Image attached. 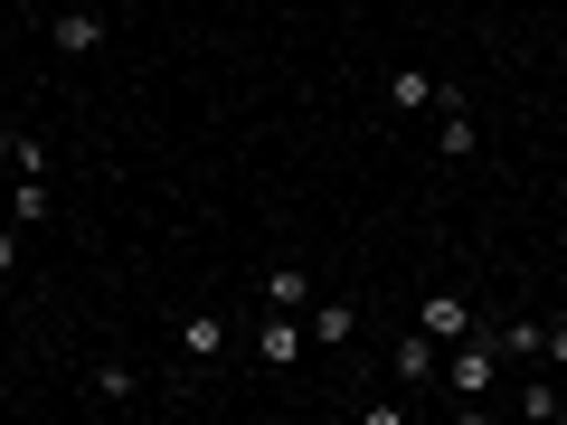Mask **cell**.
Here are the masks:
<instances>
[{
  "label": "cell",
  "instance_id": "1",
  "mask_svg": "<svg viewBox=\"0 0 567 425\" xmlns=\"http://www.w3.org/2000/svg\"><path fill=\"white\" fill-rule=\"evenodd\" d=\"M435 379H445V387H454L464 406H473V397H492V387H502V341H492V331L473 322L464 341L445 350V369H435Z\"/></svg>",
  "mask_w": 567,
  "mask_h": 425
},
{
  "label": "cell",
  "instance_id": "13",
  "mask_svg": "<svg viewBox=\"0 0 567 425\" xmlns=\"http://www.w3.org/2000/svg\"><path fill=\"white\" fill-rule=\"evenodd\" d=\"M10 170H20V180H48V152H39V133H10Z\"/></svg>",
  "mask_w": 567,
  "mask_h": 425
},
{
  "label": "cell",
  "instance_id": "9",
  "mask_svg": "<svg viewBox=\"0 0 567 425\" xmlns=\"http://www.w3.org/2000/svg\"><path fill=\"white\" fill-rule=\"evenodd\" d=\"M435 369H445V360H435V341L406 331V341H398V387H435Z\"/></svg>",
  "mask_w": 567,
  "mask_h": 425
},
{
  "label": "cell",
  "instance_id": "6",
  "mask_svg": "<svg viewBox=\"0 0 567 425\" xmlns=\"http://www.w3.org/2000/svg\"><path fill=\"white\" fill-rule=\"evenodd\" d=\"M48 39H58V58H95L104 20H95V10H66V20H48Z\"/></svg>",
  "mask_w": 567,
  "mask_h": 425
},
{
  "label": "cell",
  "instance_id": "18",
  "mask_svg": "<svg viewBox=\"0 0 567 425\" xmlns=\"http://www.w3.org/2000/svg\"><path fill=\"white\" fill-rule=\"evenodd\" d=\"M529 10H539V0H529Z\"/></svg>",
  "mask_w": 567,
  "mask_h": 425
},
{
  "label": "cell",
  "instance_id": "15",
  "mask_svg": "<svg viewBox=\"0 0 567 425\" xmlns=\"http://www.w3.org/2000/svg\"><path fill=\"white\" fill-rule=\"evenodd\" d=\"M95 397H133V369H123V360H95Z\"/></svg>",
  "mask_w": 567,
  "mask_h": 425
},
{
  "label": "cell",
  "instance_id": "7",
  "mask_svg": "<svg viewBox=\"0 0 567 425\" xmlns=\"http://www.w3.org/2000/svg\"><path fill=\"white\" fill-rule=\"evenodd\" d=\"M265 312H312V274L303 265H275V274H265Z\"/></svg>",
  "mask_w": 567,
  "mask_h": 425
},
{
  "label": "cell",
  "instance_id": "3",
  "mask_svg": "<svg viewBox=\"0 0 567 425\" xmlns=\"http://www.w3.org/2000/svg\"><path fill=\"white\" fill-rule=\"evenodd\" d=\"M303 350H312L303 312H265V322H256V360H265V369H293Z\"/></svg>",
  "mask_w": 567,
  "mask_h": 425
},
{
  "label": "cell",
  "instance_id": "11",
  "mask_svg": "<svg viewBox=\"0 0 567 425\" xmlns=\"http://www.w3.org/2000/svg\"><path fill=\"white\" fill-rule=\"evenodd\" d=\"M48 208H58V189H48V180H10V218H20V227H39Z\"/></svg>",
  "mask_w": 567,
  "mask_h": 425
},
{
  "label": "cell",
  "instance_id": "2",
  "mask_svg": "<svg viewBox=\"0 0 567 425\" xmlns=\"http://www.w3.org/2000/svg\"><path fill=\"white\" fill-rule=\"evenodd\" d=\"M435 152H445V162H473V152H483V133H473V104L454 95V85H435Z\"/></svg>",
  "mask_w": 567,
  "mask_h": 425
},
{
  "label": "cell",
  "instance_id": "8",
  "mask_svg": "<svg viewBox=\"0 0 567 425\" xmlns=\"http://www.w3.org/2000/svg\"><path fill=\"white\" fill-rule=\"evenodd\" d=\"M303 331H312V341H322V350H341L350 331H360V312H350V303H322V293H312V312H303Z\"/></svg>",
  "mask_w": 567,
  "mask_h": 425
},
{
  "label": "cell",
  "instance_id": "5",
  "mask_svg": "<svg viewBox=\"0 0 567 425\" xmlns=\"http://www.w3.org/2000/svg\"><path fill=\"white\" fill-rule=\"evenodd\" d=\"M388 114H435V76L425 66H388Z\"/></svg>",
  "mask_w": 567,
  "mask_h": 425
},
{
  "label": "cell",
  "instance_id": "10",
  "mask_svg": "<svg viewBox=\"0 0 567 425\" xmlns=\"http://www.w3.org/2000/svg\"><path fill=\"white\" fill-rule=\"evenodd\" d=\"M181 350H189V369H218V350H227V322H181Z\"/></svg>",
  "mask_w": 567,
  "mask_h": 425
},
{
  "label": "cell",
  "instance_id": "12",
  "mask_svg": "<svg viewBox=\"0 0 567 425\" xmlns=\"http://www.w3.org/2000/svg\"><path fill=\"white\" fill-rule=\"evenodd\" d=\"M539 331L548 322H492V341H502V360H539Z\"/></svg>",
  "mask_w": 567,
  "mask_h": 425
},
{
  "label": "cell",
  "instance_id": "14",
  "mask_svg": "<svg viewBox=\"0 0 567 425\" xmlns=\"http://www.w3.org/2000/svg\"><path fill=\"white\" fill-rule=\"evenodd\" d=\"M520 416H539V425H548V416H567V397H558L548 379H529V387H520Z\"/></svg>",
  "mask_w": 567,
  "mask_h": 425
},
{
  "label": "cell",
  "instance_id": "4",
  "mask_svg": "<svg viewBox=\"0 0 567 425\" xmlns=\"http://www.w3.org/2000/svg\"><path fill=\"white\" fill-rule=\"evenodd\" d=\"M416 322H425V341H435V350H454V341L473 331V303H464V293H425Z\"/></svg>",
  "mask_w": 567,
  "mask_h": 425
},
{
  "label": "cell",
  "instance_id": "17",
  "mask_svg": "<svg viewBox=\"0 0 567 425\" xmlns=\"http://www.w3.org/2000/svg\"><path fill=\"white\" fill-rule=\"evenodd\" d=\"M10 265H20V237H10V227H0V274H10Z\"/></svg>",
  "mask_w": 567,
  "mask_h": 425
},
{
  "label": "cell",
  "instance_id": "16",
  "mask_svg": "<svg viewBox=\"0 0 567 425\" xmlns=\"http://www.w3.org/2000/svg\"><path fill=\"white\" fill-rule=\"evenodd\" d=\"M539 360H558V369H567V322H548V331H539Z\"/></svg>",
  "mask_w": 567,
  "mask_h": 425
}]
</instances>
